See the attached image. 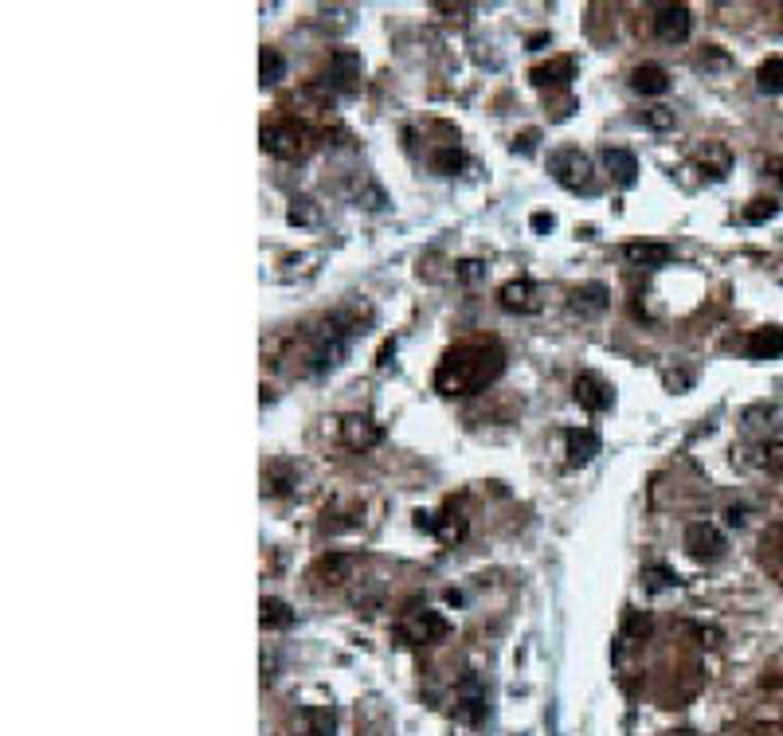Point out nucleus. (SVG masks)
I'll list each match as a JSON object with an SVG mask.
<instances>
[{
	"label": "nucleus",
	"instance_id": "f257e3e1",
	"mask_svg": "<svg viewBox=\"0 0 783 736\" xmlns=\"http://www.w3.org/2000/svg\"><path fill=\"white\" fill-rule=\"evenodd\" d=\"M506 372V349L498 341H462L447 349L435 368V392L443 396H474L490 388Z\"/></svg>",
	"mask_w": 783,
	"mask_h": 736
},
{
	"label": "nucleus",
	"instance_id": "f03ea898",
	"mask_svg": "<svg viewBox=\"0 0 783 736\" xmlns=\"http://www.w3.org/2000/svg\"><path fill=\"white\" fill-rule=\"evenodd\" d=\"M451 635V623L431 611V607H415V611H404V619L396 623V639L404 646H427V643H443Z\"/></svg>",
	"mask_w": 783,
	"mask_h": 736
},
{
	"label": "nucleus",
	"instance_id": "7ed1b4c3",
	"mask_svg": "<svg viewBox=\"0 0 783 736\" xmlns=\"http://www.w3.org/2000/svg\"><path fill=\"white\" fill-rule=\"evenodd\" d=\"M549 173L568 192H592V161L580 149H556L553 157H549Z\"/></svg>",
	"mask_w": 783,
	"mask_h": 736
},
{
	"label": "nucleus",
	"instance_id": "20e7f679",
	"mask_svg": "<svg viewBox=\"0 0 783 736\" xmlns=\"http://www.w3.org/2000/svg\"><path fill=\"white\" fill-rule=\"evenodd\" d=\"M263 149L282 161H298L310 149V134L298 122H271V126H263Z\"/></svg>",
	"mask_w": 783,
	"mask_h": 736
},
{
	"label": "nucleus",
	"instance_id": "39448f33",
	"mask_svg": "<svg viewBox=\"0 0 783 736\" xmlns=\"http://www.w3.org/2000/svg\"><path fill=\"white\" fill-rule=\"evenodd\" d=\"M486 713H490V705H486L482 678L478 674H462L459 693H455V717H459L466 729H482L486 725Z\"/></svg>",
	"mask_w": 783,
	"mask_h": 736
},
{
	"label": "nucleus",
	"instance_id": "423d86ee",
	"mask_svg": "<svg viewBox=\"0 0 783 736\" xmlns=\"http://www.w3.org/2000/svg\"><path fill=\"white\" fill-rule=\"evenodd\" d=\"M682 545H686V552H690L697 564H713V560H721L725 549H729L725 533L713 521H693L690 529H686V537H682Z\"/></svg>",
	"mask_w": 783,
	"mask_h": 736
},
{
	"label": "nucleus",
	"instance_id": "0eeeda50",
	"mask_svg": "<svg viewBox=\"0 0 783 736\" xmlns=\"http://www.w3.org/2000/svg\"><path fill=\"white\" fill-rule=\"evenodd\" d=\"M690 32H693V16L686 4H662V8L654 12V36H658V40L682 44V40H690Z\"/></svg>",
	"mask_w": 783,
	"mask_h": 736
},
{
	"label": "nucleus",
	"instance_id": "6e6552de",
	"mask_svg": "<svg viewBox=\"0 0 783 736\" xmlns=\"http://www.w3.org/2000/svg\"><path fill=\"white\" fill-rule=\"evenodd\" d=\"M572 396H576V404L580 408H588V412H607L611 404H615V388L596 376V372H580L576 380H572Z\"/></svg>",
	"mask_w": 783,
	"mask_h": 736
},
{
	"label": "nucleus",
	"instance_id": "1a4fd4ad",
	"mask_svg": "<svg viewBox=\"0 0 783 736\" xmlns=\"http://www.w3.org/2000/svg\"><path fill=\"white\" fill-rule=\"evenodd\" d=\"M361 55L357 51H345V47H337L333 55H329V67H325V87L329 91H353V83L361 79Z\"/></svg>",
	"mask_w": 783,
	"mask_h": 736
},
{
	"label": "nucleus",
	"instance_id": "9d476101",
	"mask_svg": "<svg viewBox=\"0 0 783 736\" xmlns=\"http://www.w3.org/2000/svg\"><path fill=\"white\" fill-rule=\"evenodd\" d=\"M498 302L509 314H537L541 310V286L533 278H513L498 290Z\"/></svg>",
	"mask_w": 783,
	"mask_h": 736
},
{
	"label": "nucleus",
	"instance_id": "9b49d317",
	"mask_svg": "<svg viewBox=\"0 0 783 736\" xmlns=\"http://www.w3.org/2000/svg\"><path fill=\"white\" fill-rule=\"evenodd\" d=\"M415 525H419V529H427V533H435L443 545H455V541L466 537V517L455 509V502L443 509L439 517H435V513H415Z\"/></svg>",
	"mask_w": 783,
	"mask_h": 736
},
{
	"label": "nucleus",
	"instance_id": "f8f14e48",
	"mask_svg": "<svg viewBox=\"0 0 783 736\" xmlns=\"http://www.w3.org/2000/svg\"><path fill=\"white\" fill-rule=\"evenodd\" d=\"M353 568H357V560L349 552H325L322 560L310 568V580H314V588H337L353 576Z\"/></svg>",
	"mask_w": 783,
	"mask_h": 736
},
{
	"label": "nucleus",
	"instance_id": "ddd939ff",
	"mask_svg": "<svg viewBox=\"0 0 783 736\" xmlns=\"http://www.w3.org/2000/svg\"><path fill=\"white\" fill-rule=\"evenodd\" d=\"M384 439V427L380 423H372L369 415H345L341 419V443L349 447V451H369Z\"/></svg>",
	"mask_w": 783,
	"mask_h": 736
},
{
	"label": "nucleus",
	"instance_id": "4468645a",
	"mask_svg": "<svg viewBox=\"0 0 783 736\" xmlns=\"http://www.w3.org/2000/svg\"><path fill=\"white\" fill-rule=\"evenodd\" d=\"M744 357L752 361H776L783 357V329L780 325H760L744 337Z\"/></svg>",
	"mask_w": 783,
	"mask_h": 736
},
{
	"label": "nucleus",
	"instance_id": "2eb2a0df",
	"mask_svg": "<svg viewBox=\"0 0 783 736\" xmlns=\"http://www.w3.org/2000/svg\"><path fill=\"white\" fill-rule=\"evenodd\" d=\"M607 302H611V294H607L603 282H584V286H576V290L568 294V310L580 314V318H596V314H603Z\"/></svg>",
	"mask_w": 783,
	"mask_h": 736
},
{
	"label": "nucleus",
	"instance_id": "dca6fc26",
	"mask_svg": "<svg viewBox=\"0 0 783 736\" xmlns=\"http://www.w3.org/2000/svg\"><path fill=\"white\" fill-rule=\"evenodd\" d=\"M564 443H568V466H588L599 455V431L592 427H568L564 431Z\"/></svg>",
	"mask_w": 783,
	"mask_h": 736
},
{
	"label": "nucleus",
	"instance_id": "f3484780",
	"mask_svg": "<svg viewBox=\"0 0 783 736\" xmlns=\"http://www.w3.org/2000/svg\"><path fill=\"white\" fill-rule=\"evenodd\" d=\"M529 79H533V87H568L576 79V59L564 55V59H553V63H541V67L529 71Z\"/></svg>",
	"mask_w": 783,
	"mask_h": 736
},
{
	"label": "nucleus",
	"instance_id": "a211bd4d",
	"mask_svg": "<svg viewBox=\"0 0 783 736\" xmlns=\"http://www.w3.org/2000/svg\"><path fill=\"white\" fill-rule=\"evenodd\" d=\"M603 165H607V173L615 177V184H623V188H631V184L639 181V161H635V153L631 149H603Z\"/></svg>",
	"mask_w": 783,
	"mask_h": 736
},
{
	"label": "nucleus",
	"instance_id": "6ab92c4d",
	"mask_svg": "<svg viewBox=\"0 0 783 736\" xmlns=\"http://www.w3.org/2000/svg\"><path fill=\"white\" fill-rule=\"evenodd\" d=\"M623 259H631L639 267H666L674 259V247L670 243H627L623 247Z\"/></svg>",
	"mask_w": 783,
	"mask_h": 736
},
{
	"label": "nucleus",
	"instance_id": "aec40b11",
	"mask_svg": "<svg viewBox=\"0 0 783 736\" xmlns=\"http://www.w3.org/2000/svg\"><path fill=\"white\" fill-rule=\"evenodd\" d=\"M631 87L639 94H666L670 91V71L658 63H643L631 71Z\"/></svg>",
	"mask_w": 783,
	"mask_h": 736
},
{
	"label": "nucleus",
	"instance_id": "412c9836",
	"mask_svg": "<svg viewBox=\"0 0 783 736\" xmlns=\"http://www.w3.org/2000/svg\"><path fill=\"white\" fill-rule=\"evenodd\" d=\"M298 725H302V736H333L337 717H333V709H325V705H306V709L298 713Z\"/></svg>",
	"mask_w": 783,
	"mask_h": 736
},
{
	"label": "nucleus",
	"instance_id": "4be33fe9",
	"mask_svg": "<svg viewBox=\"0 0 783 736\" xmlns=\"http://www.w3.org/2000/svg\"><path fill=\"white\" fill-rule=\"evenodd\" d=\"M294 486H298V470H294L290 462H271V466L263 470V490H267V494L286 498Z\"/></svg>",
	"mask_w": 783,
	"mask_h": 736
},
{
	"label": "nucleus",
	"instance_id": "5701e85b",
	"mask_svg": "<svg viewBox=\"0 0 783 736\" xmlns=\"http://www.w3.org/2000/svg\"><path fill=\"white\" fill-rule=\"evenodd\" d=\"M259 611H263V627L267 631H290L294 627V607L286 603V599H275V596H267L263 603H259Z\"/></svg>",
	"mask_w": 783,
	"mask_h": 736
},
{
	"label": "nucleus",
	"instance_id": "b1692460",
	"mask_svg": "<svg viewBox=\"0 0 783 736\" xmlns=\"http://www.w3.org/2000/svg\"><path fill=\"white\" fill-rule=\"evenodd\" d=\"M756 87L764 94H783V55H772L756 71Z\"/></svg>",
	"mask_w": 783,
	"mask_h": 736
},
{
	"label": "nucleus",
	"instance_id": "393cba45",
	"mask_svg": "<svg viewBox=\"0 0 783 736\" xmlns=\"http://www.w3.org/2000/svg\"><path fill=\"white\" fill-rule=\"evenodd\" d=\"M427 161H431V169H435V173H443V177H455L462 165H466V157H462V149L455 145V141H451V145H443V149H435Z\"/></svg>",
	"mask_w": 783,
	"mask_h": 736
},
{
	"label": "nucleus",
	"instance_id": "a878e982",
	"mask_svg": "<svg viewBox=\"0 0 783 736\" xmlns=\"http://www.w3.org/2000/svg\"><path fill=\"white\" fill-rule=\"evenodd\" d=\"M259 75H263V87L282 83V75H286V59H282V51L263 47V55H259Z\"/></svg>",
	"mask_w": 783,
	"mask_h": 736
},
{
	"label": "nucleus",
	"instance_id": "bb28decb",
	"mask_svg": "<svg viewBox=\"0 0 783 736\" xmlns=\"http://www.w3.org/2000/svg\"><path fill=\"white\" fill-rule=\"evenodd\" d=\"M643 584H646V592H666V588H674V584H678V572H674L670 564H646Z\"/></svg>",
	"mask_w": 783,
	"mask_h": 736
},
{
	"label": "nucleus",
	"instance_id": "cd10ccee",
	"mask_svg": "<svg viewBox=\"0 0 783 736\" xmlns=\"http://www.w3.org/2000/svg\"><path fill=\"white\" fill-rule=\"evenodd\" d=\"M646 635H650V615L631 607V611L623 615V639H646Z\"/></svg>",
	"mask_w": 783,
	"mask_h": 736
},
{
	"label": "nucleus",
	"instance_id": "c85d7f7f",
	"mask_svg": "<svg viewBox=\"0 0 783 736\" xmlns=\"http://www.w3.org/2000/svg\"><path fill=\"white\" fill-rule=\"evenodd\" d=\"M760 466L768 474H783V439H772V443L760 447Z\"/></svg>",
	"mask_w": 783,
	"mask_h": 736
},
{
	"label": "nucleus",
	"instance_id": "c756f323",
	"mask_svg": "<svg viewBox=\"0 0 783 736\" xmlns=\"http://www.w3.org/2000/svg\"><path fill=\"white\" fill-rule=\"evenodd\" d=\"M764 560H772V568L783 572V525L772 529V533H764Z\"/></svg>",
	"mask_w": 783,
	"mask_h": 736
},
{
	"label": "nucleus",
	"instance_id": "7c9ffc66",
	"mask_svg": "<svg viewBox=\"0 0 783 736\" xmlns=\"http://www.w3.org/2000/svg\"><path fill=\"white\" fill-rule=\"evenodd\" d=\"M776 212H780L776 200H752V208H744V224H764V220H772Z\"/></svg>",
	"mask_w": 783,
	"mask_h": 736
},
{
	"label": "nucleus",
	"instance_id": "2f4dec72",
	"mask_svg": "<svg viewBox=\"0 0 783 736\" xmlns=\"http://www.w3.org/2000/svg\"><path fill=\"white\" fill-rule=\"evenodd\" d=\"M643 122L650 130H670V126H674V110H670V106H654V110H646L643 114Z\"/></svg>",
	"mask_w": 783,
	"mask_h": 736
},
{
	"label": "nucleus",
	"instance_id": "473e14b6",
	"mask_svg": "<svg viewBox=\"0 0 783 736\" xmlns=\"http://www.w3.org/2000/svg\"><path fill=\"white\" fill-rule=\"evenodd\" d=\"M290 224H314V208H310V200H294V208H290Z\"/></svg>",
	"mask_w": 783,
	"mask_h": 736
},
{
	"label": "nucleus",
	"instance_id": "72a5a7b5",
	"mask_svg": "<svg viewBox=\"0 0 783 736\" xmlns=\"http://www.w3.org/2000/svg\"><path fill=\"white\" fill-rule=\"evenodd\" d=\"M729 59L721 55V51H705V55H697V67H725Z\"/></svg>",
	"mask_w": 783,
	"mask_h": 736
},
{
	"label": "nucleus",
	"instance_id": "f704fd0d",
	"mask_svg": "<svg viewBox=\"0 0 783 736\" xmlns=\"http://www.w3.org/2000/svg\"><path fill=\"white\" fill-rule=\"evenodd\" d=\"M537 138H541V134H537V130H529V134H521V138L513 141V149H521V153H533V149H537Z\"/></svg>",
	"mask_w": 783,
	"mask_h": 736
},
{
	"label": "nucleus",
	"instance_id": "c9c22d12",
	"mask_svg": "<svg viewBox=\"0 0 783 736\" xmlns=\"http://www.w3.org/2000/svg\"><path fill=\"white\" fill-rule=\"evenodd\" d=\"M459 275L466 278V282H474V278L482 275V263H474V259H466V263H459Z\"/></svg>",
	"mask_w": 783,
	"mask_h": 736
},
{
	"label": "nucleus",
	"instance_id": "e433bc0d",
	"mask_svg": "<svg viewBox=\"0 0 783 736\" xmlns=\"http://www.w3.org/2000/svg\"><path fill=\"white\" fill-rule=\"evenodd\" d=\"M764 173H768V177H772L776 184H783V157H772V161L764 165Z\"/></svg>",
	"mask_w": 783,
	"mask_h": 736
},
{
	"label": "nucleus",
	"instance_id": "4c0bfd02",
	"mask_svg": "<svg viewBox=\"0 0 783 736\" xmlns=\"http://www.w3.org/2000/svg\"><path fill=\"white\" fill-rule=\"evenodd\" d=\"M533 228H537V231H553V216L537 212V216H533Z\"/></svg>",
	"mask_w": 783,
	"mask_h": 736
}]
</instances>
